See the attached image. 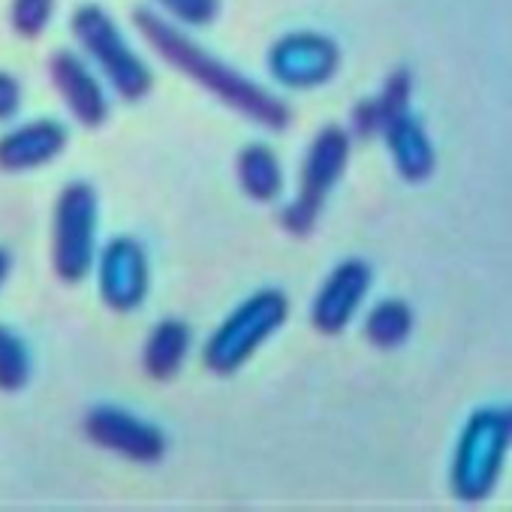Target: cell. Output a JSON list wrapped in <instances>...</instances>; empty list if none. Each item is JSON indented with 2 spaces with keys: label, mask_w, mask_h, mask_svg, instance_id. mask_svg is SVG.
<instances>
[{
  "label": "cell",
  "mask_w": 512,
  "mask_h": 512,
  "mask_svg": "<svg viewBox=\"0 0 512 512\" xmlns=\"http://www.w3.org/2000/svg\"><path fill=\"white\" fill-rule=\"evenodd\" d=\"M133 25L157 58H163L172 70H178L190 82H196L214 100L229 106L235 115L266 130H284L290 124L293 112L278 94L266 91L263 85H256L253 79H247L244 73L232 70L226 61L202 49L193 37L181 31L178 22L139 7L133 13Z\"/></svg>",
  "instance_id": "cell-1"
},
{
  "label": "cell",
  "mask_w": 512,
  "mask_h": 512,
  "mask_svg": "<svg viewBox=\"0 0 512 512\" xmlns=\"http://www.w3.org/2000/svg\"><path fill=\"white\" fill-rule=\"evenodd\" d=\"M512 446V413L500 407H482L476 410L455 446L452 455V494L464 503L485 500L506 464Z\"/></svg>",
  "instance_id": "cell-2"
},
{
  "label": "cell",
  "mask_w": 512,
  "mask_h": 512,
  "mask_svg": "<svg viewBox=\"0 0 512 512\" xmlns=\"http://www.w3.org/2000/svg\"><path fill=\"white\" fill-rule=\"evenodd\" d=\"M70 31L85 49V55L100 67L106 82L115 88L118 97L124 100H142L151 85L154 73L148 64L136 55V49L127 43L115 19L100 7V4H82L76 7L70 19Z\"/></svg>",
  "instance_id": "cell-3"
},
{
  "label": "cell",
  "mask_w": 512,
  "mask_h": 512,
  "mask_svg": "<svg viewBox=\"0 0 512 512\" xmlns=\"http://www.w3.org/2000/svg\"><path fill=\"white\" fill-rule=\"evenodd\" d=\"M290 302L281 290H260L244 299L208 338L205 365L226 377L235 374L256 350H260L287 320Z\"/></svg>",
  "instance_id": "cell-4"
},
{
  "label": "cell",
  "mask_w": 512,
  "mask_h": 512,
  "mask_svg": "<svg viewBox=\"0 0 512 512\" xmlns=\"http://www.w3.org/2000/svg\"><path fill=\"white\" fill-rule=\"evenodd\" d=\"M97 220L100 202L88 181H70L52 214V269L64 284H82L97 260Z\"/></svg>",
  "instance_id": "cell-5"
},
{
  "label": "cell",
  "mask_w": 512,
  "mask_h": 512,
  "mask_svg": "<svg viewBox=\"0 0 512 512\" xmlns=\"http://www.w3.org/2000/svg\"><path fill=\"white\" fill-rule=\"evenodd\" d=\"M350 160V136L341 127H323L302 163V175H299V196L284 208L281 223L287 232L296 235H308L326 205V196L332 193V187L341 181L344 169Z\"/></svg>",
  "instance_id": "cell-6"
},
{
  "label": "cell",
  "mask_w": 512,
  "mask_h": 512,
  "mask_svg": "<svg viewBox=\"0 0 512 512\" xmlns=\"http://www.w3.org/2000/svg\"><path fill=\"white\" fill-rule=\"evenodd\" d=\"M341 49L332 37L317 31H293L269 49V70L278 85L293 91H314L335 79Z\"/></svg>",
  "instance_id": "cell-7"
},
{
  "label": "cell",
  "mask_w": 512,
  "mask_h": 512,
  "mask_svg": "<svg viewBox=\"0 0 512 512\" xmlns=\"http://www.w3.org/2000/svg\"><path fill=\"white\" fill-rule=\"evenodd\" d=\"M85 434L94 446L115 452L136 464H154L166 452V437L148 419L118 407V404H97L85 416Z\"/></svg>",
  "instance_id": "cell-8"
},
{
  "label": "cell",
  "mask_w": 512,
  "mask_h": 512,
  "mask_svg": "<svg viewBox=\"0 0 512 512\" xmlns=\"http://www.w3.org/2000/svg\"><path fill=\"white\" fill-rule=\"evenodd\" d=\"M97 290L103 305L118 314L136 311L145 302L151 290V269L145 247L136 238L118 235L103 247L97 260Z\"/></svg>",
  "instance_id": "cell-9"
},
{
  "label": "cell",
  "mask_w": 512,
  "mask_h": 512,
  "mask_svg": "<svg viewBox=\"0 0 512 512\" xmlns=\"http://www.w3.org/2000/svg\"><path fill=\"white\" fill-rule=\"evenodd\" d=\"M371 290V269L362 260H347L341 263L326 284L320 287V293L314 296L311 305V323L320 335H338L350 326V320L356 317L359 305L365 302Z\"/></svg>",
  "instance_id": "cell-10"
},
{
  "label": "cell",
  "mask_w": 512,
  "mask_h": 512,
  "mask_svg": "<svg viewBox=\"0 0 512 512\" xmlns=\"http://www.w3.org/2000/svg\"><path fill=\"white\" fill-rule=\"evenodd\" d=\"M49 79L58 91V97L64 100V106L70 109V115L82 124V127H100L109 118V100L106 91L100 85V79L88 70V64L76 55V52H55L49 61Z\"/></svg>",
  "instance_id": "cell-11"
},
{
  "label": "cell",
  "mask_w": 512,
  "mask_h": 512,
  "mask_svg": "<svg viewBox=\"0 0 512 512\" xmlns=\"http://www.w3.org/2000/svg\"><path fill=\"white\" fill-rule=\"evenodd\" d=\"M67 148V127L55 118L28 121L0 136V172H31Z\"/></svg>",
  "instance_id": "cell-12"
},
{
  "label": "cell",
  "mask_w": 512,
  "mask_h": 512,
  "mask_svg": "<svg viewBox=\"0 0 512 512\" xmlns=\"http://www.w3.org/2000/svg\"><path fill=\"white\" fill-rule=\"evenodd\" d=\"M386 145H389V154H392V163L398 169V175L410 184H422L434 175V166H437V151L425 133V127L410 115L404 112L401 118H395L386 133H383Z\"/></svg>",
  "instance_id": "cell-13"
},
{
  "label": "cell",
  "mask_w": 512,
  "mask_h": 512,
  "mask_svg": "<svg viewBox=\"0 0 512 512\" xmlns=\"http://www.w3.org/2000/svg\"><path fill=\"white\" fill-rule=\"evenodd\" d=\"M410 94H413V76L407 70H395L383 91L377 97H368L362 100L356 109H353V127L359 136H383L386 127L401 118L404 112H410Z\"/></svg>",
  "instance_id": "cell-14"
},
{
  "label": "cell",
  "mask_w": 512,
  "mask_h": 512,
  "mask_svg": "<svg viewBox=\"0 0 512 512\" xmlns=\"http://www.w3.org/2000/svg\"><path fill=\"white\" fill-rule=\"evenodd\" d=\"M235 175H238L241 190L253 202H275L284 190L281 160H278L275 148H269L266 142H250L238 151Z\"/></svg>",
  "instance_id": "cell-15"
},
{
  "label": "cell",
  "mask_w": 512,
  "mask_h": 512,
  "mask_svg": "<svg viewBox=\"0 0 512 512\" xmlns=\"http://www.w3.org/2000/svg\"><path fill=\"white\" fill-rule=\"evenodd\" d=\"M190 350V329L181 320H160L142 350V368L151 380H172Z\"/></svg>",
  "instance_id": "cell-16"
},
{
  "label": "cell",
  "mask_w": 512,
  "mask_h": 512,
  "mask_svg": "<svg viewBox=\"0 0 512 512\" xmlns=\"http://www.w3.org/2000/svg\"><path fill=\"white\" fill-rule=\"evenodd\" d=\"M410 332H413V311L401 299L377 302L365 317V335L380 350L401 347L410 338Z\"/></svg>",
  "instance_id": "cell-17"
},
{
  "label": "cell",
  "mask_w": 512,
  "mask_h": 512,
  "mask_svg": "<svg viewBox=\"0 0 512 512\" xmlns=\"http://www.w3.org/2000/svg\"><path fill=\"white\" fill-rule=\"evenodd\" d=\"M31 380V350L22 335L0 323V392H19Z\"/></svg>",
  "instance_id": "cell-18"
},
{
  "label": "cell",
  "mask_w": 512,
  "mask_h": 512,
  "mask_svg": "<svg viewBox=\"0 0 512 512\" xmlns=\"http://www.w3.org/2000/svg\"><path fill=\"white\" fill-rule=\"evenodd\" d=\"M55 16V0H13L10 25L22 40H37Z\"/></svg>",
  "instance_id": "cell-19"
},
{
  "label": "cell",
  "mask_w": 512,
  "mask_h": 512,
  "mask_svg": "<svg viewBox=\"0 0 512 512\" xmlns=\"http://www.w3.org/2000/svg\"><path fill=\"white\" fill-rule=\"evenodd\" d=\"M157 7L184 28H205L217 19L220 0H157Z\"/></svg>",
  "instance_id": "cell-20"
},
{
  "label": "cell",
  "mask_w": 512,
  "mask_h": 512,
  "mask_svg": "<svg viewBox=\"0 0 512 512\" xmlns=\"http://www.w3.org/2000/svg\"><path fill=\"white\" fill-rule=\"evenodd\" d=\"M22 109V85L13 73L0 70V121H10Z\"/></svg>",
  "instance_id": "cell-21"
},
{
  "label": "cell",
  "mask_w": 512,
  "mask_h": 512,
  "mask_svg": "<svg viewBox=\"0 0 512 512\" xmlns=\"http://www.w3.org/2000/svg\"><path fill=\"white\" fill-rule=\"evenodd\" d=\"M10 269H13V256H10V250H4V247H0V284L7 281Z\"/></svg>",
  "instance_id": "cell-22"
}]
</instances>
